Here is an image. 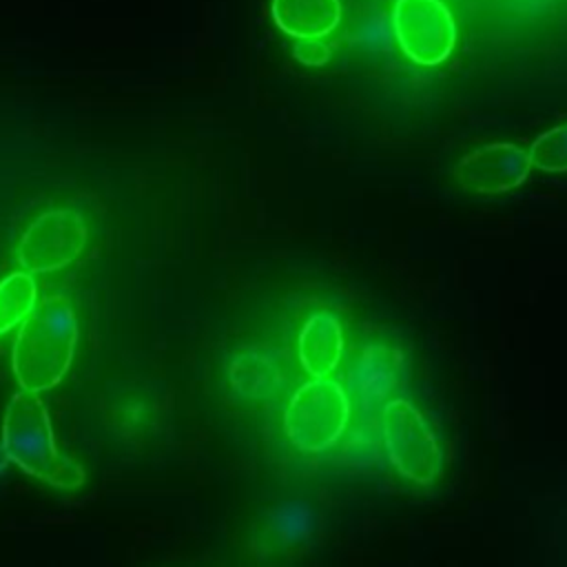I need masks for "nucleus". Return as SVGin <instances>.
Returning <instances> with one entry per match:
<instances>
[{
  "label": "nucleus",
  "instance_id": "ddd939ff",
  "mask_svg": "<svg viewBox=\"0 0 567 567\" xmlns=\"http://www.w3.org/2000/svg\"><path fill=\"white\" fill-rule=\"evenodd\" d=\"M529 159L545 173L567 171V124L536 137L529 148Z\"/></svg>",
  "mask_w": 567,
  "mask_h": 567
},
{
  "label": "nucleus",
  "instance_id": "0eeeda50",
  "mask_svg": "<svg viewBox=\"0 0 567 567\" xmlns=\"http://www.w3.org/2000/svg\"><path fill=\"white\" fill-rule=\"evenodd\" d=\"M529 171V153L507 142H494L461 157L454 175L472 193L501 195L520 186Z\"/></svg>",
  "mask_w": 567,
  "mask_h": 567
},
{
  "label": "nucleus",
  "instance_id": "423d86ee",
  "mask_svg": "<svg viewBox=\"0 0 567 567\" xmlns=\"http://www.w3.org/2000/svg\"><path fill=\"white\" fill-rule=\"evenodd\" d=\"M86 226L75 210L58 208L38 217L18 244V264L27 272H51L71 264L84 248Z\"/></svg>",
  "mask_w": 567,
  "mask_h": 567
},
{
  "label": "nucleus",
  "instance_id": "9d476101",
  "mask_svg": "<svg viewBox=\"0 0 567 567\" xmlns=\"http://www.w3.org/2000/svg\"><path fill=\"white\" fill-rule=\"evenodd\" d=\"M343 328L330 312H315L301 328L297 339V357L312 377H328L343 357Z\"/></svg>",
  "mask_w": 567,
  "mask_h": 567
},
{
  "label": "nucleus",
  "instance_id": "6e6552de",
  "mask_svg": "<svg viewBox=\"0 0 567 567\" xmlns=\"http://www.w3.org/2000/svg\"><path fill=\"white\" fill-rule=\"evenodd\" d=\"M403 377L405 365L401 352L383 343H372L363 348L350 365L346 390L357 396L361 405L374 408L401 385Z\"/></svg>",
  "mask_w": 567,
  "mask_h": 567
},
{
  "label": "nucleus",
  "instance_id": "f03ea898",
  "mask_svg": "<svg viewBox=\"0 0 567 567\" xmlns=\"http://www.w3.org/2000/svg\"><path fill=\"white\" fill-rule=\"evenodd\" d=\"M2 447L11 463L49 485L71 489L84 481L82 467L58 452L49 412L33 390L22 388L11 399L2 421Z\"/></svg>",
  "mask_w": 567,
  "mask_h": 567
},
{
  "label": "nucleus",
  "instance_id": "4468645a",
  "mask_svg": "<svg viewBox=\"0 0 567 567\" xmlns=\"http://www.w3.org/2000/svg\"><path fill=\"white\" fill-rule=\"evenodd\" d=\"M295 58L303 64L319 66V64L328 62L330 49L321 42V38H306V40H299L295 44Z\"/></svg>",
  "mask_w": 567,
  "mask_h": 567
},
{
  "label": "nucleus",
  "instance_id": "1a4fd4ad",
  "mask_svg": "<svg viewBox=\"0 0 567 567\" xmlns=\"http://www.w3.org/2000/svg\"><path fill=\"white\" fill-rule=\"evenodd\" d=\"M230 388L244 399H270L286 383V368L268 348L239 350L228 365Z\"/></svg>",
  "mask_w": 567,
  "mask_h": 567
},
{
  "label": "nucleus",
  "instance_id": "2eb2a0df",
  "mask_svg": "<svg viewBox=\"0 0 567 567\" xmlns=\"http://www.w3.org/2000/svg\"><path fill=\"white\" fill-rule=\"evenodd\" d=\"M7 463H9V456H7V452H4V447L0 445V472H4V467H7Z\"/></svg>",
  "mask_w": 567,
  "mask_h": 567
},
{
  "label": "nucleus",
  "instance_id": "7ed1b4c3",
  "mask_svg": "<svg viewBox=\"0 0 567 567\" xmlns=\"http://www.w3.org/2000/svg\"><path fill=\"white\" fill-rule=\"evenodd\" d=\"M348 421V390L334 379L315 377L290 396L284 412V432L299 452L321 454L343 436Z\"/></svg>",
  "mask_w": 567,
  "mask_h": 567
},
{
  "label": "nucleus",
  "instance_id": "9b49d317",
  "mask_svg": "<svg viewBox=\"0 0 567 567\" xmlns=\"http://www.w3.org/2000/svg\"><path fill=\"white\" fill-rule=\"evenodd\" d=\"M339 0H272V20L290 38H323L339 24Z\"/></svg>",
  "mask_w": 567,
  "mask_h": 567
},
{
  "label": "nucleus",
  "instance_id": "39448f33",
  "mask_svg": "<svg viewBox=\"0 0 567 567\" xmlns=\"http://www.w3.org/2000/svg\"><path fill=\"white\" fill-rule=\"evenodd\" d=\"M392 20L403 53L416 64L434 66L452 53L456 27L441 0H399Z\"/></svg>",
  "mask_w": 567,
  "mask_h": 567
},
{
  "label": "nucleus",
  "instance_id": "20e7f679",
  "mask_svg": "<svg viewBox=\"0 0 567 567\" xmlns=\"http://www.w3.org/2000/svg\"><path fill=\"white\" fill-rule=\"evenodd\" d=\"M379 434L394 470L416 483L432 485L441 474V445L425 416L408 401L392 399L379 416Z\"/></svg>",
  "mask_w": 567,
  "mask_h": 567
},
{
  "label": "nucleus",
  "instance_id": "f257e3e1",
  "mask_svg": "<svg viewBox=\"0 0 567 567\" xmlns=\"http://www.w3.org/2000/svg\"><path fill=\"white\" fill-rule=\"evenodd\" d=\"M78 341V321L71 303L44 297L22 319L13 343V374L20 388L42 392L62 381Z\"/></svg>",
  "mask_w": 567,
  "mask_h": 567
},
{
  "label": "nucleus",
  "instance_id": "f8f14e48",
  "mask_svg": "<svg viewBox=\"0 0 567 567\" xmlns=\"http://www.w3.org/2000/svg\"><path fill=\"white\" fill-rule=\"evenodd\" d=\"M35 303V284L29 272H13L0 281V334L22 321Z\"/></svg>",
  "mask_w": 567,
  "mask_h": 567
}]
</instances>
